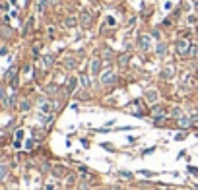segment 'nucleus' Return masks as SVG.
Returning a JSON list of instances; mask_svg holds the SVG:
<instances>
[{
    "label": "nucleus",
    "mask_w": 198,
    "mask_h": 190,
    "mask_svg": "<svg viewBox=\"0 0 198 190\" xmlns=\"http://www.w3.org/2000/svg\"><path fill=\"white\" fill-rule=\"evenodd\" d=\"M190 45H192V43H190L189 39H179V41L175 43V51H177V54H179V56H186V54H189Z\"/></svg>",
    "instance_id": "1"
},
{
    "label": "nucleus",
    "mask_w": 198,
    "mask_h": 190,
    "mask_svg": "<svg viewBox=\"0 0 198 190\" xmlns=\"http://www.w3.org/2000/svg\"><path fill=\"white\" fill-rule=\"evenodd\" d=\"M138 47H140V51L148 52L150 49H152V37H150V35H146V33L138 35Z\"/></svg>",
    "instance_id": "2"
},
{
    "label": "nucleus",
    "mask_w": 198,
    "mask_h": 190,
    "mask_svg": "<svg viewBox=\"0 0 198 190\" xmlns=\"http://www.w3.org/2000/svg\"><path fill=\"white\" fill-rule=\"evenodd\" d=\"M152 116H153V120H156V118H165L167 116V109L163 105H152Z\"/></svg>",
    "instance_id": "3"
},
{
    "label": "nucleus",
    "mask_w": 198,
    "mask_h": 190,
    "mask_svg": "<svg viewBox=\"0 0 198 190\" xmlns=\"http://www.w3.org/2000/svg\"><path fill=\"white\" fill-rule=\"evenodd\" d=\"M183 89H186V91H190V89L194 87V84H196V78H194L192 74H183Z\"/></svg>",
    "instance_id": "4"
},
{
    "label": "nucleus",
    "mask_w": 198,
    "mask_h": 190,
    "mask_svg": "<svg viewBox=\"0 0 198 190\" xmlns=\"http://www.w3.org/2000/svg\"><path fill=\"white\" fill-rule=\"evenodd\" d=\"M89 74L91 76L101 74V58H91L89 60Z\"/></svg>",
    "instance_id": "5"
},
{
    "label": "nucleus",
    "mask_w": 198,
    "mask_h": 190,
    "mask_svg": "<svg viewBox=\"0 0 198 190\" xmlns=\"http://www.w3.org/2000/svg\"><path fill=\"white\" fill-rule=\"evenodd\" d=\"M99 80H101L103 85H111L115 82V74H113L111 70H107V72H101V74H99Z\"/></svg>",
    "instance_id": "6"
},
{
    "label": "nucleus",
    "mask_w": 198,
    "mask_h": 190,
    "mask_svg": "<svg viewBox=\"0 0 198 190\" xmlns=\"http://www.w3.org/2000/svg\"><path fill=\"white\" fill-rule=\"evenodd\" d=\"M80 23H82L84 29H88L89 25H91V14H89L88 10H84L82 14H80Z\"/></svg>",
    "instance_id": "7"
},
{
    "label": "nucleus",
    "mask_w": 198,
    "mask_h": 190,
    "mask_svg": "<svg viewBox=\"0 0 198 190\" xmlns=\"http://www.w3.org/2000/svg\"><path fill=\"white\" fill-rule=\"evenodd\" d=\"M173 76H175V66H173V64L163 66V70H161V78H163V80H171Z\"/></svg>",
    "instance_id": "8"
},
{
    "label": "nucleus",
    "mask_w": 198,
    "mask_h": 190,
    "mask_svg": "<svg viewBox=\"0 0 198 190\" xmlns=\"http://www.w3.org/2000/svg\"><path fill=\"white\" fill-rule=\"evenodd\" d=\"M41 64H43V70H49L53 64H55V56L53 54H45L41 58Z\"/></svg>",
    "instance_id": "9"
},
{
    "label": "nucleus",
    "mask_w": 198,
    "mask_h": 190,
    "mask_svg": "<svg viewBox=\"0 0 198 190\" xmlns=\"http://www.w3.org/2000/svg\"><path fill=\"white\" fill-rule=\"evenodd\" d=\"M157 97H159V93H157L156 89H148V91H146V101H148V103H152V105H156Z\"/></svg>",
    "instance_id": "10"
},
{
    "label": "nucleus",
    "mask_w": 198,
    "mask_h": 190,
    "mask_svg": "<svg viewBox=\"0 0 198 190\" xmlns=\"http://www.w3.org/2000/svg\"><path fill=\"white\" fill-rule=\"evenodd\" d=\"M39 111H41V115H51L53 113V105L49 101H41L39 103Z\"/></svg>",
    "instance_id": "11"
},
{
    "label": "nucleus",
    "mask_w": 198,
    "mask_h": 190,
    "mask_svg": "<svg viewBox=\"0 0 198 190\" xmlns=\"http://www.w3.org/2000/svg\"><path fill=\"white\" fill-rule=\"evenodd\" d=\"M76 66H78V60H76L74 56H66L64 58V68L66 70H74Z\"/></svg>",
    "instance_id": "12"
},
{
    "label": "nucleus",
    "mask_w": 198,
    "mask_h": 190,
    "mask_svg": "<svg viewBox=\"0 0 198 190\" xmlns=\"http://www.w3.org/2000/svg\"><path fill=\"white\" fill-rule=\"evenodd\" d=\"M78 87V80L76 78H68V84H66V93H74V89Z\"/></svg>",
    "instance_id": "13"
},
{
    "label": "nucleus",
    "mask_w": 198,
    "mask_h": 190,
    "mask_svg": "<svg viewBox=\"0 0 198 190\" xmlns=\"http://www.w3.org/2000/svg\"><path fill=\"white\" fill-rule=\"evenodd\" d=\"M66 175V169L62 167V165H55L53 167V176H56V179H60V176Z\"/></svg>",
    "instance_id": "14"
},
{
    "label": "nucleus",
    "mask_w": 198,
    "mask_h": 190,
    "mask_svg": "<svg viewBox=\"0 0 198 190\" xmlns=\"http://www.w3.org/2000/svg\"><path fill=\"white\" fill-rule=\"evenodd\" d=\"M177 124H179V128H189V126H192L189 116H179V118H177Z\"/></svg>",
    "instance_id": "15"
},
{
    "label": "nucleus",
    "mask_w": 198,
    "mask_h": 190,
    "mask_svg": "<svg viewBox=\"0 0 198 190\" xmlns=\"http://www.w3.org/2000/svg\"><path fill=\"white\" fill-rule=\"evenodd\" d=\"M16 72H18V68H16V66H10V70L4 74V80L6 82H12V80L16 78Z\"/></svg>",
    "instance_id": "16"
},
{
    "label": "nucleus",
    "mask_w": 198,
    "mask_h": 190,
    "mask_svg": "<svg viewBox=\"0 0 198 190\" xmlns=\"http://www.w3.org/2000/svg\"><path fill=\"white\" fill-rule=\"evenodd\" d=\"M29 109H31V103H29V99H22V101H19V111L25 113V111H29Z\"/></svg>",
    "instance_id": "17"
},
{
    "label": "nucleus",
    "mask_w": 198,
    "mask_h": 190,
    "mask_svg": "<svg viewBox=\"0 0 198 190\" xmlns=\"http://www.w3.org/2000/svg\"><path fill=\"white\" fill-rule=\"evenodd\" d=\"M56 91H58V85H56V84H49L45 87V93H49V95H55Z\"/></svg>",
    "instance_id": "18"
},
{
    "label": "nucleus",
    "mask_w": 198,
    "mask_h": 190,
    "mask_svg": "<svg viewBox=\"0 0 198 190\" xmlns=\"http://www.w3.org/2000/svg\"><path fill=\"white\" fill-rule=\"evenodd\" d=\"M189 58H198V47L196 45H190V49H189Z\"/></svg>",
    "instance_id": "19"
},
{
    "label": "nucleus",
    "mask_w": 198,
    "mask_h": 190,
    "mask_svg": "<svg viewBox=\"0 0 198 190\" xmlns=\"http://www.w3.org/2000/svg\"><path fill=\"white\" fill-rule=\"evenodd\" d=\"M64 23H66V27H74V25L78 23V18H76V16H68Z\"/></svg>",
    "instance_id": "20"
},
{
    "label": "nucleus",
    "mask_w": 198,
    "mask_h": 190,
    "mask_svg": "<svg viewBox=\"0 0 198 190\" xmlns=\"http://www.w3.org/2000/svg\"><path fill=\"white\" fill-rule=\"evenodd\" d=\"M49 0H37V12H45Z\"/></svg>",
    "instance_id": "21"
},
{
    "label": "nucleus",
    "mask_w": 198,
    "mask_h": 190,
    "mask_svg": "<svg viewBox=\"0 0 198 190\" xmlns=\"http://www.w3.org/2000/svg\"><path fill=\"white\" fill-rule=\"evenodd\" d=\"M80 82H82V85H84L86 89L89 87V76H88V74H80Z\"/></svg>",
    "instance_id": "22"
},
{
    "label": "nucleus",
    "mask_w": 198,
    "mask_h": 190,
    "mask_svg": "<svg viewBox=\"0 0 198 190\" xmlns=\"http://www.w3.org/2000/svg\"><path fill=\"white\" fill-rule=\"evenodd\" d=\"M6 176H8V167H6V165H2V163H0V181H4Z\"/></svg>",
    "instance_id": "23"
},
{
    "label": "nucleus",
    "mask_w": 198,
    "mask_h": 190,
    "mask_svg": "<svg viewBox=\"0 0 198 190\" xmlns=\"http://www.w3.org/2000/svg\"><path fill=\"white\" fill-rule=\"evenodd\" d=\"M165 51H167V45H165V43H159V45H157V54L163 56V54H165Z\"/></svg>",
    "instance_id": "24"
},
{
    "label": "nucleus",
    "mask_w": 198,
    "mask_h": 190,
    "mask_svg": "<svg viewBox=\"0 0 198 190\" xmlns=\"http://www.w3.org/2000/svg\"><path fill=\"white\" fill-rule=\"evenodd\" d=\"M105 25H111V27H115V25H117V19L113 18V16H107V18H105Z\"/></svg>",
    "instance_id": "25"
},
{
    "label": "nucleus",
    "mask_w": 198,
    "mask_h": 190,
    "mask_svg": "<svg viewBox=\"0 0 198 190\" xmlns=\"http://www.w3.org/2000/svg\"><path fill=\"white\" fill-rule=\"evenodd\" d=\"M56 181H49V182H45V190H56Z\"/></svg>",
    "instance_id": "26"
},
{
    "label": "nucleus",
    "mask_w": 198,
    "mask_h": 190,
    "mask_svg": "<svg viewBox=\"0 0 198 190\" xmlns=\"http://www.w3.org/2000/svg\"><path fill=\"white\" fill-rule=\"evenodd\" d=\"M171 116H175V118H179V116H183V111H181L179 107H175V109L171 111Z\"/></svg>",
    "instance_id": "27"
},
{
    "label": "nucleus",
    "mask_w": 198,
    "mask_h": 190,
    "mask_svg": "<svg viewBox=\"0 0 198 190\" xmlns=\"http://www.w3.org/2000/svg\"><path fill=\"white\" fill-rule=\"evenodd\" d=\"M31 25H33V19L29 18V19H27V23H25V29H23V35H27V31L31 29Z\"/></svg>",
    "instance_id": "28"
},
{
    "label": "nucleus",
    "mask_w": 198,
    "mask_h": 190,
    "mask_svg": "<svg viewBox=\"0 0 198 190\" xmlns=\"http://www.w3.org/2000/svg\"><path fill=\"white\" fill-rule=\"evenodd\" d=\"M119 64H120V66H126V64H128V54L120 56V58H119Z\"/></svg>",
    "instance_id": "29"
},
{
    "label": "nucleus",
    "mask_w": 198,
    "mask_h": 190,
    "mask_svg": "<svg viewBox=\"0 0 198 190\" xmlns=\"http://www.w3.org/2000/svg\"><path fill=\"white\" fill-rule=\"evenodd\" d=\"M0 103H4V105L8 103V101H6V91H4V87H0Z\"/></svg>",
    "instance_id": "30"
},
{
    "label": "nucleus",
    "mask_w": 198,
    "mask_h": 190,
    "mask_svg": "<svg viewBox=\"0 0 198 190\" xmlns=\"http://www.w3.org/2000/svg\"><path fill=\"white\" fill-rule=\"evenodd\" d=\"M119 175L122 176V179H132V173H128V171H120Z\"/></svg>",
    "instance_id": "31"
},
{
    "label": "nucleus",
    "mask_w": 198,
    "mask_h": 190,
    "mask_svg": "<svg viewBox=\"0 0 198 190\" xmlns=\"http://www.w3.org/2000/svg\"><path fill=\"white\" fill-rule=\"evenodd\" d=\"M190 124H194V126L198 124V113H194V115L190 116Z\"/></svg>",
    "instance_id": "32"
},
{
    "label": "nucleus",
    "mask_w": 198,
    "mask_h": 190,
    "mask_svg": "<svg viewBox=\"0 0 198 190\" xmlns=\"http://www.w3.org/2000/svg\"><path fill=\"white\" fill-rule=\"evenodd\" d=\"M22 138H23V130H18V132H16V142H19Z\"/></svg>",
    "instance_id": "33"
},
{
    "label": "nucleus",
    "mask_w": 198,
    "mask_h": 190,
    "mask_svg": "<svg viewBox=\"0 0 198 190\" xmlns=\"http://www.w3.org/2000/svg\"><path fill=\"white\" fill-rule=\"evenodd\" d=\"M33 146H35V142H33V140H27V144H25V148H27V149H33Z\"/></svg>",
    "instance_id": "34"
},
{
    "label": "nucleus",
    "mask_w": 198,
    "mask_h": 190,
    "mask_svg": "<svg viewBox=\"0 0 198 190\" xmlns=\"http://www.w3.org/2000/svg\"><path fill=\"white\" fill-rule=\"evenodd\" d=\"M103 56H105V58H111V56H113V51H109V49H107V51L103 52Z\"/></svg>",
    "instance_id": "35"
},
{
    "label": "nucleus",
    "mask_w": 198,
    "mask_h": 190,
    "mask_svg": "<svg viewBox=\"0 0 198 190\" xmlns=\"http://www.w3.org/2000/svg\"><path fill=\"white\" fill-rule=\"evenodd\" d=\"M184 136H186V134H184V132H179V134L175 136V140H184Z\"/></svg>",
    "instance_id": "36"
},
{
    "label": "nucleus",
    "mask_w": 198,
    "mask_h": 190,
    "mask_svg": "<svg viewBox=\"0 0 198 190\" xmlns=\"http://www.w3.org/2000/svg\"><path fill=\"white\" fill-rule=\"evenodd\" d=\"M196 190H198V184H196Z\"/></svg>",
    "instance_id": "37"
},
{
    "label": "nucleus",
    "mask_w": 198,
    "mask_h": 190,
    "mask_svg": "<svg viewBox=\"0 0 198 190\" xmlns=\"http://www.w3.org/2000/svg\"><path fill=\"white\" fill-rule=\"evenodd\" d=\"M194 2H198V0H194Z\"/></svg>",
    "instance_id": "38"
},
{
    "label": "nucleus",
    "mask_w": 198,
    "mask_h": 190,
    "mask_svg": "<svg viewBox=\"0 0 198 190\" xmlns=\"http://www.w3.org/2000/svg\"><path fill=\"white\" fill-rule=\"evenodd\" d=\"M109 2H113V0H109Z\"/></svg>",
    "instance_id": "39"
},
{
    "label": "nucleus",
    "mask_w": 198,
    "mask_h": 190,
    "mask_svg": "<svg viewBox=\"0 0 198 190\" xmlns=\"http://www.w3.org/2000/svg\"><path fill=\"white\" fill-rule=\"evenodd\" d=\"M159 190H163V188H159Z\"/></svg>",
    "instance_id": "40"
}]
</instances>
